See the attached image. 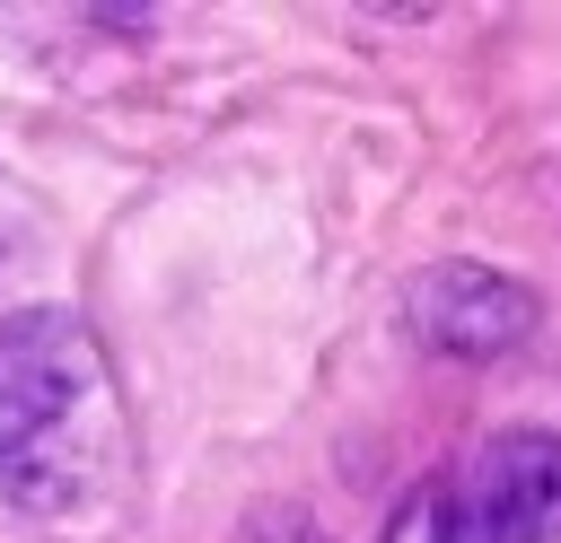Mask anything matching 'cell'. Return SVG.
I'll list each match as a JSON object with an SVG mask.
<instances>
[{
    "mask_svg": "<svg viewBox=\"0 0 561 543\" xmlns=\"http://www.w3.org/2000/svg\"><path fill=\"white\" fill-rule=\"evenodd\" d=\"M386 543H561V438L491 429L403 490Z\"/></svg>",
    "mask_w": 561,
    "mask_h": 543,
    "instance_id": "cell-2",
    "label": "cell"
},
{
    "mask_svg": "<svg viewBox=\"0 0 561 543\" xmlns=\"http://www.w3.org/2000/svg\"><path fill=\"white\" fill-rule=\"evenodd\" d=\"M403 307H412L421 350H438V359H500V350H517V342L535 333V315H543L535 289L508 280V272H491V263H430Z\"/></svg>",
    "mask_w": 561,
    "mask_h": 543,
    "instance_id": "cell-3",
    "label": "cell"
},
{
    "mask_svg": "<svg viewBox=\"0 0 561 543\" xmlns=\"http://www.w3.org/2000/svg\"><path fill=\"white\" fill-rule=\"evenodd\" d=\"M123 473L114 368L70 307L0 315V499L18 517L70 525Z\"/></svg>",
    "mask_w": 561,
    "mask_h": 543,
    "instance_id": "cell-1",
    "label": "cell"
}]
</instances>
